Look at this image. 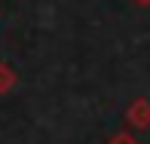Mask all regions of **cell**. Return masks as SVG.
Returning <instances> with one entry per match:
<instances>
[{"mask_svg": "<svg viewBox=\"0 0 150 144\" xmlns=\"http://www.w3.org/2000/svg\"><path fill=\"white\" fill-rule=\"evenodd\" d=\"M132 3H138V6H150V0H132Z\"/></svg>", "mask_w": 150, "mask_h": 144, "instance_id": "277c9868", "label": "cell"}, {"mask_svg": "<svg viewBox=\"0 0 150 144\" xmlns=\"http://www.w3.org/2000/svg\"><path fill=\"white\" fill-rule=\"evenodd\" d=\"M104 144H141V141L135 138L132 132H117V135H113V138H107Z\"/></svg>", "mask_w": 150, "mask_h": 144, "instance_id": "3957f363", "label": "cell"}, {"mask_svg": "<svg viewBox=\"0 0 150 144\" xmlns=\"http://www.w3.org/2000/svg\"><path fill=\"white\" fill-rule=\"evenodd\" d=\"M16 83H18V74L12 71V65L0 61V95H9L16 89Z\"/></svg>", "mask_w": 150, "mask_h": 144, "instance_id": "7a4b0ae2", "label": "cell"}, {"mask_svg": "<svg viewBox=\"0 0 150 144\" xmlns=\"http://www.w3.org/2000/svg\"><path fill=\"white\" fill-rule=\"evenodd\" d=\"M129 129H150V98H135L126 107Z\"/></svg>", "mask_w": 150, "mask_h": 144, "instance_id": "6da1fadb", "label": "cell"}]
</instances>
